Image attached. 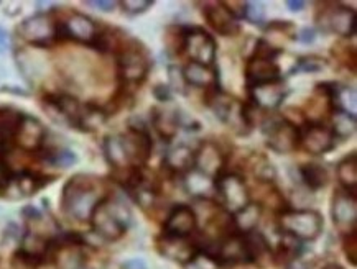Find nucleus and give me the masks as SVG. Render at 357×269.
<instances>
[{"label": "nucleus", "mask_w": 357, "mask_h": 269, "mask_svg": "<svg viewBox=\"0 0 357 269\" xmlns=\"http://www.w3.org/2000/svg\"><path fill=\"white\" fill-rule=\"evenodd\" d=\"M104 200L99 182L89 176H76L63 190V207L75 220H91L96 207Z\"/></svg>", "instance_id": "nucleus-1"}, {"label": "nucleus", "mask_w": 357, "mask_h": 269, "mask_svg": "<svg viewBox=\"0 0 357 269\" xmlns=\"http://www.w3.org/2000/svg\"><path fill=\"white\" fill-rule=\"evenodd\" d=\"M93 229L104 240L116 241L126 234L130 223V212L122 202L116 199H104L93 215H91Z\"/></svg>", "instance_id": "nucleus-2"}, {"label": "nucleus", "mask_w": 357, "mask_h": 269, "mask_svg": "<svg viewBox=\"0 0 357 269\" xmlns=\"http://www.w3.org/2000/svg\"><path fill=\"white\" fill-rule=\"evenodd\" d=\"M280 227L285 235H290L298 241H311L321 234L323 217L310 209H290L282 213Z\"/></svg>", "instance_id": "nucleus-3"}, {"label": "nucleus", "mask_w": 357, "mask_h": 269, "mask_svg": "<svg viewBox=\"0 0 357 269\" xmlns=\"http://www.w3.org/2000/svg\"><path fill=\"white\" fill-rule=\"evenodd\" d=\"M216 194L221 199L226 212L234 213V215L250 204V194L245 186V181L239 174H234V172H227V174H221L218 177Z\"/></svg>", "instance_id": "nucleus-4"}, {"label": "nucleus", "mask_w": 357, "mask_h": 269, "mask_svg": "<svg viewBox=\"0 0 357 269\" xmlns=\"http://www.w3.org/2000/svg\"><path fill=\"white\" fill-rule=\"evenodd\" d=\"M119 71L122 79L129 84H140L150 71V58L137 43H130L119 56Z\"/></svg>", "instance_id": "nucleus-5"}, {"label": "nucleus", "mask_w": 357, "mask_h": 269, "mask_svg": "<svg viewBox=\"0 0 357 269\" xmlns=\"http://www.w3.org/2000/svg\"><path fill=\"white\" fill-rule=\"evenodd\" d=\"M183 49L191 59V63L198 65L213 66L216 61L218 47L216 41L209 33L201 28L185 30V40H183Z\"/></svg>", "instance_id": "nucleus-6"}, {"label": "nucleus", "mask_w": 357, "mask_h": 269, "mask_svg": "<svg viewBox=\"0 0 357 269\" xmlns=\"http://www.w3.org/2000/svg\"><path fill=\"white\" fill-rule=\"evenodd\" d=\"M214 112L236 133L244 135L250 130V115L241 100L226 94H218L214 99Z\"/></svg>", "instance_id": "nucleus-7"}, {"label": "nucleus", "mask_w": 357, "mask_h": 269, "mask_svg": "<svg viewBox=\"0 0 357 269\" xmlns=\"http://www.w3.org/2000/svg\"><path fill=\"white\" fill-rule=\"evenodd\" d=\"M267 133V145L277 153H291L300 147V129L290 120H275L270 123Z\"/></svg>", "instance_id": "nucleus-8"}, {"label": "nucleus", "mask_w": 357, "mask_h": 269, "mask_svg": "<svg viewBox=\"0 0 357 269\" xmlns=\"http://www.w3.org/2000/svg\"><path fill=\"white\" fill-rule=\"evenodd\" d=\"M336 145V136L331 129L324 123L313 122L308 123L305 129H300V147L310 154H324L331 152Z\"/></svg>", "instance_id": "nucleus-9"}, {"label": "nucleus", "mask_w": 357, "mask_h": 269, "mask_svg": "<svg viewBox=\"0 0 357 269\" xmlns=\"http://www.w3.org/2000/svg\"><path fill=\"white\" fill-rule=\"evenodd\" d=\"M56 24L47 13H38L22 24L20 33L24 38L36 47H48L56 38Z\"/></svg>", "instance_id": "nucleus-10"}, {"label": "nucleus", "mask_w": 357, "mask_h": 269, "mask_svg": "<svg viewBox=\"0 0 357 269\" xmlns=\"http://www.w3.org/2000/svg\"><path fill=\"white\" fill-rule=\"evenodd\" d=\"M333 222L341 234L349 235L356 231L357 200L356 195L346 190H337L333 197Z\"/></svg>", "instance_id": "nucleus-11"}, {"label": "nucleus", "mask_w": 357, "mask_h": 269, "mask_svg": "<svg viewBox=\"0 0 357 269\" xmlns=\"http://www.w3.org/2000/svg\"><path fill=\"white\" fill-rule=\"evenodd\" d=\"M121 138L130 166H142L149 161L152 153V138L145 129H130L127 133L121 135Z\"/></svg>", "instance_id": "nucleus-12"}, {"label": "nucleus", "mask_w": 357, "mask_h": 269, "mask_svg": "<svg viewBox=\"0 0 357 269\" xmlns=\"http://www.w3.org/2000/svg\"><path fill=\"white\" fill-rule=\"evenodd\" d=\"M224 164H226V156L214 141H204L195 153V170L213 179L221 176Z\"/></svg>", "instance_id": "nucleus-13"}, {"label": "nucleus", "mask_w": 357, "mask_h": 269, "mask_svg": "<svg viewBox=\"0 0 357 269\" xmlns=\"http://www.w3.org/2000/svg\"><path fill=\"white\" fill-rule=\"evenodd\" d=\"M318 22L324 31H331L344 38H349L356 31L354 12L340 6L333 7L331 10H323V18H318Z\"/></svg>", "instance_id": "nucleus-14"}, {"label": "nucleus", "mask_w": 357, "mask_h": 269, "mask_svg": "<svg viewBox=\"0 0 357 269\" xmlns=\"http://www.w3.org/2000/svg\"><path fill=\"white\" fill-rule=\"evenodd\" d=\"M245 77L249 85L265 84V82H272L282 79L280 77V66L273 58L260 56V54H252V58L247 61L245 66Z\"/></svg>", "instance_id": "nucleus-15"}, {"label": "nucleus", "mask_w": 357, "mask_h": 269, "mask_svg": "<svg viewBox=\"0 0 357 269\" xmlns=\"http://www.w3.org/2000/svg\"><path fill=\"white\" fill-rule=\"evenodd\" d=\"M13 136H15L17 145L22 149L35 152V149H38L43 145L45 127L33 117L22 115L15 127V131H13Z\"/></svg>", "instance_id": "nucleus-16"}, {"label": "nucleus", "mask_w": 357, "mask_h": 269, "mask_svg": "<svg viewBox=\"0 0 357 269\" xmlns=\"http://www.w3.org/2000/svg\"><path fill=\"white\" fill-rule=\"evenodd\" d=\"M196 223H198V217L193 209L188 205H176L165 222V235L188 238L195 231Z\"/></svg>", "instance_id": "nucleus-17"}, {"label": "nucleus", "mask_w": 357, "mask_h": 269, "mask_svg": "<svg viewBox=\"0 0 357 269\" xmlns=\"http://www.w3.org/2000/svg\"><path fill=\"white\" fill-rule=\"evenodd\" d=\"M287 95V89L283 85V81H272L265 84H257L250 88V99L255 106L264 108V111H275L280 107Z\"/></svg>", "instance_id": "nucleus-18"}, {"label": "nucleus", "mask_w": 357, "mask_h": 269, "mask_svg": "<svg viewBox=\"0 0 357 269\" xmlns=\"http://www.w3.org/2000/svg\"><path fill=\"white\" fill-rule=\"evenodd\" d=\"M160 250L172 261H178L183 264H191L199 254L198 246L188 241V238H176V236L167 235L160 241Z\"/></svg>", "instance_id": "nucleus-19"}, {"label": "nucleus", "mask_w": 357, "mask_h": 269, "mask_svg": "<svg viewBox=\"0 0 357 269\" xmlns=\"http://www.w3.org/2000/svg\"><path fill=\"white\" fill-rule=\"evenodd\" d=\"M65 33L71 40L79 41V43L94 44L98 41L99 31L98 25L93 18L82 15V13H73L65 22Z\"/></svg>", "instance_id": "nucleus-20"}, {"label": "nucleus", "mask_w": 357, "mask_h": 269, "mask_svg": "<svg viewBox=\"0 0 357 269\" xmlns=\"http://www.w3.org/2000/svg\"><path fill=\"white\" fill-rule=\"evenodd\" d=\"M204 15L208 24L211 25V28L216 30L218 33H221L224 36H232L239 31V22H237V18L227 10L222 2L211 3V6L206 7Z\"/></svg>", "instance_id": "nucleus-21"}, {"label": "nucleus", "mask_w": 357, "mask_h": 269, "mask_svg": "<svg viewBox=\"0 0 357 269\" xmlns=\"http://www.w3.org/2000/svg\"><path fill=\"white\" fill-rule=\"evenodd\" d=\"M185 84L199 89H216L218 71L213 66L198 65V63H188L181 71Z\"/></svg>", "instance_id": "nucleus-22"}, {"label": "nucleus", "mask_w": 357, "mask_h": 269, "mask_svg": "<svg viewBox=\"0 0 357 269\" xmlns=\"http://www.w3.org/2000/svg\"><path fill=\"white\" fill-rule=\"evenodd\" d=\"M319 88L324 89V92L329 95L331 102L336 107V111L346 112L349 115L356 117L357 113V94L352 88H347V85L341 84H324L319 85Z\"/></svg>", "instance_id": "nucleus-23"}, {"label": "nucleus", "mask_w": 357, "mask_h": 269, "mask_svg": "<svg viewBox=\"0 0 357 269\" xmlns=\"http://www.w3.org/2000/svg\"><path fill=\"white\" fill-rule=\"evenodd\" d=\"M185 186H186L188 194H191L193 197L209 200L213 195H216V179L203 174V172L196 171L195 168L186 172Z\"/></svg>", "instance_id": "nucleus-24"}, {"label": "nucleus", "mask_w": 357, "mask_h": 269, "mask_svg": "<svg viewBox=\"0 0 357 269\" xmlns=\"http://www.w3.org/2000/svg\"><path fill=\"white\" fill-rule=\"evenodd\" d=\"M165 166L167 170L178 174H186L195 168V152L186 145H176L172 149H168L167 156H165Z\"/></svg>", "instance_id": "nucleus-25"}, {"label": "nucleus", "mask_w": 357, "mask_h": 269, "mask_svg": "<svg viewBox=\"0 0 357 269\" xmlns=\"http://www.w3.org/2000/svg\"><path fill=\"white\" fill-rule=\"evenodd\" d=\"M153 127L160 136L165 140H172L176 135L180 127V115L172 108H153Z\"/></svg>", "instance_id": "nucleus-26"}, {"label": "nucleus", "mask_w": 357, "mask_h": 269, "mask_svg": "<svg viewBox=\"0 0 357 269\" xmlns=\"http://www.w3.org/2000/svg\"><path fill=\"white\" fill-rule=\"evenodd\" d=\"M104 153H106L107 161L111 163L116 170H127V168H130L129 158H127L121 135L107 136L106 141H104Z\"/></svg>", "instance_id": "nucleus-27"}, {"label": "nucleus", "mask_w": 357, "mask_h": 269, "mask_svg": "<svg viewBox=\"0 0 357 269\" xmlns=\"http://www.w3.org/2000/svg\"><path fill=\"white\" fill-rule=\"evenodd\" d=\"M337 179H340L342 190L356 195L357 190V156L351 153L337 164Z\"/></svg>", "instance_id": "nucleus-28"}, {"label": "nucleus", "mask_w": 357, "mask_h": 269, "mask_svg": "<svg viewBox=\"0 0 357 269\" xmlns=\"http://www.w3.org/2000/svg\"><path fill=\"white\" fill-rule=\"evenodd\" d=\"M331 123H333L331 131L336 138H349V136L356 133V129H357L356 117L349 115V113L334 111L331 117Z\"/></svg>", "instance_id": "nucleus-29"}, {"label": "nucleus", "mask_w": 357, "mask_h": 269, "mask_svg": "<svg viewBox=\"0 0 357 269\" xmlns=\"http://www.w3.org/2000/svg\"><path fill=\"white\" fill-rule=\"evenodd\" d=\"M300 174H301V179H303L305 184L313 190L324 188L328 182L326 170H324L323 166H319V164H314V163L305 164V166L300 170Z\"/></svg>", "instance_id": "nucleus-30"}, {"label": "nucleus", "mask_w": 357, "mask_h": 269, "mask_svg": "<svg viewBox=\"0 0 357 269\" xmlns=\"http://www.w3.org/2000/svg\"><path fill=\"white\" fill-rule=\"evenodd\" d=\"M260 218V207L255 204H249L245 209H242L241 212L236 213V227L242 235L250 234L255 230Z\"/></svg>", "instance_id": "nucleus-31"}, {"label": "nucleus", "mask_w": 357, "mask_h": 269, "mask_svg": "<svg viewBox=\"0 0 357 269\" xmlns=\"http://www.w3.org/2000/svg\"><path fill=\"white\" fill-rule=\"evenodd\" d=\"M47 250H48V243L43 236L36 235L35 231L33 234L30 231L29 235H25L24 243H22V253H24L26 258L38 259L47 253Z\"/></svg>", "instance_id": "nucleus-32"}, {"label": "nucleus", "mask_w": 357, "mask_h": 269, "mask_svg": "<svg viewBox=\"0 0 357 269\" xmlns=\"http://www.w3.org/2000/svg\"><path fill=\"white\" fill-rule=\"evenodd\" d=\"M106 120V113L94 106H82L77 127L82 130H96Z\"/></svg>", "instance_id": "nucleus-33"}, {"label": "nucleus", "mask_w": 357, "mask_h": 269, "mask_svg": "<svg viewBox=\"0 0 357 269\" xmlns=\"http://www.w3.org/2000/svg\"><path fill=\"white\" fill-rule=\"evenodd\" d=\"M326 66V61L318 56H310V58H301L298 63H296V70L305 71V72H318L324 70Z\"/></svg>", "instance_id": "nucleus-34"}, {"label": "nucleus", "mask_w": 357, "mask_h": 269, "mask_svg": "<svg viewBox=\"0 0 357 269\" xmlns=\"http://www.w3.org/2000/svg\"><path fill=\"white\" fill-rule=\"evenodd\" d=\"M121 6L123 12L130 13V15H139V13L149 10L153 6V2H150V0H123V2H121Z\"/></svg>", "instance_id": "nucleus-35"}, {"label": "nucleus", "mask_w": 357, "mask_h": 269, "mask_svg": "<svg viewBox=\"0 0 357 269\" xmlns=\"http://www.w3.org/2000/svg\"><path fill=\"white\" fill-rule=\"evenodd\" d=\"M244 17L249 18L250 22H254L255 25L262 24L264 17H265L264 3H262V2H247V3H245Z\"/></svg>", "instance_id": "nucleus-36"}, {"label": "nucleus", "mask_w": 357, "mask_h": 269, "mask_svg": "<svg viewBox=\"0 0 357 269\" xmlns=\"http://www.w3.org/2000/svg\"><path fill=\"white\" fill-rule=\"evenodd\" d=\"M52 163L59 168H70L76 163V156L70 149H59L52 154Z\"/></svg>", "instance_id": "nucleus-37"}, {"label": "nucleus", "mask_w": 357, "mask_h": 269, "mask_svg": "<svg viewBox=\"0 0 357 269\" xmlns=\"http://www.w3.org/2000/svg\"><path fill=\"white\" fill-rule=\"evenodd\" d=\"M255 176L259 177L260 181H272L273 176H275V170L265 158H260V161L255 166Z\"/></svg>", "instance_id": "nucleus-38"}, {"label": "nucleus", "mask_w": 357, "mask_h": 269, "mask_svg": "<svg viewBox=\"0 0 357 269\" xmlns=\"http://www.w3.org/2000/svg\"><path fill=\"white\" fill-rule=\"evenodd\" d=\"M344 250H346L347 258L351 259V263L356 264V261H357V235H356V231H352V234L346 235Z\"/></svg>", "instance_id": "nucleus-39"}, {"label": "nucleus", "mask_w": 357, "mask_h": 269, "mask_svg": "<svg viewBox=\"0 0 357 269\" xmlns=\"http://www.w3.org/2000/svg\"><path fill=\"white\" fill-rule=\"evenodd\" d=\"M88 6L99 8L100 12H112L116 2H112V0H94V2H88Z\"/></svg>", "instance_id": "nucleus-40"}, {"label": "nucleus", "mask_w": 357, "mask_h": 269, "mask_svg": "<svg viewBox=\"0 0 357 269\" xmlns=\"http://www.w3.org/2000/svg\"><path fill=\"white\" fill-rule=\"evenodd\" d=\"M153 94H155V97H157L160 102H167V100H170L172 99V92H170V89L167 88V85H157V88H155V90H153Z\"/></svg>", "instance_id": "nucleus-41"}, {"label": "nucleus", "mask_w": 357, "mask_h": 269, "mask_svg": "<svg viewBox=\"0 0 357 269\" xmlns=\"http://www.w3.org/2000/svg\"><path fill=\"white\" fill-rule=\"evenodd\" d=\"M314 36H317V31H314V28H310V26H306V28H303L298 33V40L301 41V43L308 44V43H313Z\"/></svg>", "instance_id": "nucleus-42"}, {"label": "nucleus", "mask_w": 357, "mask_h": 269, "mask_svg": "<svg viewBox=\"0 0 357 269\" xmlns=\"http://www.w3.org/2000/svg\"><path fill=\"white\" fill-rule=\"evenodd\" d=\"M8 48H10V38H8L7 30L0 26V54H6Z\"/></svg>", "instance_id": "nucleus-43"}, {"label": "nucleus", "mask_w": 357, "mask_h": 269, "mask_svg": "<svg viewBox=\"0 0 357 269\" xmlns=\"http://www.w3.org/2000/svg\"><path fill=\"white\" fill-rule=\"evenodd\" d=\"M287 269H310V264L300 258H293L291 261L287 264Z\"/></svg>", "instance_id": "nucleus-44"}, {"label": "nucleus", "mask_w": 357, "mask_h": 269, "mask_svg": "<svg viewBox=\"0 0 357 269\" xmlns=\"http://www.w3.org/2000/svg\"><path fill=\"white\" fill-rule=\"evenodd\" d=\"M123 269H146V264L142 259H130L129 263L123 264Z\"/></svg>", "instance_id": "nucleus-45"}, {"label": "nucleus", "mask_w": 357, "mask_h": 269, "mask_svg": "<svg viewBox=\"0 0 357 269\" xmlns=\"http://www.w3.org/2000/svg\"><path fill=\"white\" fill-rule=\"evenodd\" d=\"M287 6L291 12H300V10H303L305 2H301V0H288Z\"/></svg>", "instance_id": "nucleus-46"}, {"label": "nucleus", "mask_w": 357, "mask_h": 269, "mask_svg": "<svg viewBox=\"0 0 357 269\" xmlns=\"http://www.w3.org/2000/svg\"><path fill=\"white\" fill-rule=\"evenodd\" d=\"M324 269H342V268L340 266V264H328V266Z\"/></svg>", "instance_id": "nucleus-47"}, {"label": "nucleus", "mask_w": 357, "mask_h": 269, "mask_svg": "<svg viewBox=\"0 0 357 269\" xmlns=\"http://www.w3.org/2000/svg\"><path fill=\"white\" fill-rule=\"evenodd\" d=\"M0 145H2V133H0Z\"/></svg>", "instance_id": "nucleus-48"}]
</instances>
